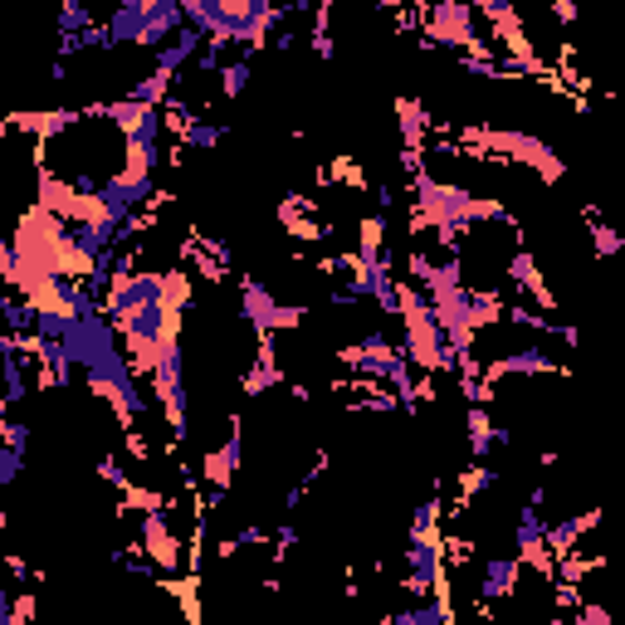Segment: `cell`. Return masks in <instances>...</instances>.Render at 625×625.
I'll return each instance as SVG.
<instances>
[{
    "label": "cell",
    "instance_id": "obj_4",
    "mask_svg": "<svg viewBox=\"0 0 625 625\" xmlns=\"http://www.w3.org/2000/svg\"><path fill=\"white\" fill-rule=\"evenodd\" d=\"M421 30L425 40L440 44V49H455V54H480V59H498L494 44L484 40L480 30V10L470 0H431L421 10Z\"/></svg>",
    "mask_w": 625,
    "mask_h": 625
},
{
    "label": "cell",
    "instance_id": "obj_8",
    "mask_svg": "<svg viewBox=\"0 0 625 625\" xmlns=\"http://www.w3.org/2000/svg\"><path fill=\"white\" fill-rule=\"evenodd\" d=\"M138 547L142 557L157 567V577H177L187 567V553H181L177 533H171V504L167 508H152L142 513V533H138Z\"/></svg>",
    "mask_w": 625,
    "mask_h": 625
},
{
    "label": "cell",
    "instance_id": "obj_11",
    "mask_svg": "<svg viewBox=\"0 0 625 625\" xmlns=\"http://www.w3.org/2000/svg\"><path fill=\"white\" fill-rule=\"evenodd\" d=\"M523 582V557L508 553V557H488L484 562V577H480V596L484 602H504V596L518 592Z\"/></svg>",
    "mask_w": 625,
    "mask_h": 625
},
{
    "label": "cell",
    "instance_id": "obj_17",
    "mask_svg": "<svg viewBox=\"0 0 625 625\" xmlns=\"http://www.w3.org/2000/svg\"><path fill=\"white\" fill-rule=\"evenodd\" d=\"M0 313H6V333H34V309L20 299L16 289H6V299H0Z\"/></svg>",
    "mask_w": 625,
    "mask_h": 625
},
{
    "label": "cell",
    "instance_id": "obj_15",
    "mask_svg": "<svg viewBox=\"0 0 625 625\" xmlns=\"http://www.w3.org/2000/svg\"><path fill=\"white\" fill-rule=\"evenodd\" d=\"M396 118H401V138H406V147H415V152H425V128H431V113H425L421 98H396Z\"/></svg>",
    "mask_w": 625,
    "mask_h": 625
},
{
    "label": "cell",
    "instance_id": "obj_6",
    "mask_svg": "<svg viewBox=\"0 0 625 625\" xmlns=\"http://www.w3.org/2000/svg\"><path fill=\"white\" fill-rule=\"evenodd\" d=\"M152 391H157V406L167 415V431L171 440H187L191 435V391H187V357L181 347H171L152 372Z\"/></svg>",
    "mask_w": 625,
    "mask_h": 625
},
{
    "label": "cell",
    "instance_id": "obj_20",
    "mask_svg": "<svg viewBox=\"0 0 625 625\" xmlns=\"http://www.w3.org/2000/svg\"><path fill=\"white\" fill-rule=\"evenodd\" d=\"M24 470V450L20 445H0V488H16Z\"/></svg>",
    "mask_w": 625,
    "mask_h": 625
},
{
    "label": "cell",
    "instance_id": "obj_14",
    "mask_svg": "<svg viewBox=\"0 0 625 625\" xmlns=\"http://www.w3.org/2000/svg\"><path fill=\"white\" fill-rule=\"evenodd\" d=\"M464 431H470V460H488L504 440H498V425L488 421V406L480 401H470V411H464Z\"/></svg>",
    "mask_w": 625,
    "mask_h": 625
},
{
    "label": "cell",
    "instance_id": "obj_16",
    "mask_svg": "<svg viewBox=\"0 0 625 625\" xmlns=\"http://www.w3.org/2000/svg\"><path fill=\"white\" fill-rule=\"evenodd\" d=\"M586 235H592V254H596V260H616V254L625 250V235L596 215V205H586Z\"/></svg>",
    "mask_w": 625,
    "mask_h": 625
},
{
    "label": "cell",
    "instance_id": "obj_12",
    "mask_svg": "<svg viewBox=\"0 0 625 625\" xmlns=\"http://www.w3.org/2000/svg\"><path fill=\"white\" fill-rule=\"evenodd\" d=\"M508 284L513 289H523V293H533V303H543V309H557V299H553V289H547V279L537 274V260L528 250H513L508 254Z\"/></svg>",
    "mask_w": 625,
    "mask_h": 625
},
{
    "label": "cell",
    "instance_id": "obj_21",
    "mask_svg": "<svg viewBox=\"0 0 625 625\" xmlns=\"http://www.w3.org/2000/svg\"><path fill=\"white\" fill-rule=\"evenodd\" d=\"M327 177L333 181H342V187H352V191H362L366 187V177H362V167L352 162V157H337L333 167H327Z\"/></svg>",
    "mask_w": 625,
    "mask_h": 625
},
{
    "label": "cell",
    "instance_id": "obj_3",
    "mask_svg": "<svg viewBox=\"0 0 625 625\" xmlns=\"http://www.w3.org/2000/svg\"><path fill=\"white\" fill-rule=\"evenodd\" d=\"M401 327H406V357L415 372H450L455 366V357H450V342H445V327H440L435 317V303L431 293H425L421 284H401Z\"/></svg>",
    "mask_w": 625,
    "mask_h": 625
},
{
    "label": "cell",
    "instance_id": "obj_2",
    "mask_svg": "<svg viewBox=\"0 0 625 625\" xmlns=\"http://www.w3.org/2000/svg\"><path fill=\"white\" fill-rule=\"evenodd\" d=\"M464 147L484 157H498V162H513V167H528L533 177H543L547 187H557L567 177V162L557 157L553 142H543L537 132H518V128H460Z\"/></svg>",
    "mask_w": 625,
    "mask_h": 625
},
{
    "label": "cell",
    "instance_id": "obj_23",
    "mask_svg": "<svg viewBox=\"0 0 625 625\" xmlns=\"http://www.w3.org/2000/svg\"><path fill=\"white\" fill-rule=\"evenodd\" d=\"M577 625H611V611L596 606V602H592V606L582 602V606H577Z\"/></svg>",
    "mask_w": 625,
    "mask_h": 625
},
{
    "label": "cell",
    "instance_id": "obj_10",
    "mask_svg": "<svg viewBox=\"0 0 625 625\" xmlns=\"http://www.w3.org/2000/svg\"><path fill=\"white\" fill-rule=\"evenodd\" d=\"M504 376H567V366L547 357V347H518L504 352V357L484 362V382H504Z\"/></svg>",
    "mask_w": 625,
    "mask_h": 625
},
{
    "label": "cell",
    "instance_id": "obj_25",
    "mask_svg": "<svg viewBox=\"0 0 625 625\" xmlns=\"http://www.w3.org/2000/svg\"><path fill=\"white\" fill-rule=\"evenodd\" d=\"M553 16H557L562 24H577L582 10H577V0H553Z\"/></svg>",
    "mask_w": 625,
    "mask_h": 625
},
{
    "label": "cell",
    "instance_id": "obj_22",
    "mask_svg": "<svg viewBox=\"0 0 625 625\" xmlns=\"http://www.w3.org/2000/svg\"><path fill=\"white\" fill-rule=\"evenodd\" d=\"M0 445L30 450V425H24V421H6V425H0Z\"/></svg>",
    "mask_w": 625,
    "mask_h": 625
},
{
    "label": "cell",
    "instance_id": "obj_5",
    "mask_svg": "<svg viewBox=\"0 0 625 625\" xmlns=\"http://www.w3.org/2000/svg\"><path fill=\"white\" fill-rule=\"evenodd\" d=\"M240 317L254 327V337H264V333L274 337V333H293V327H303L309 309H299V303H279L260 279L244 274L240 279Z\"/></svg>",
    "mask_w": 625,
    "mask_h": 625
},
{
    "label": "cell",
    "instance_id": "obj_13",
    "mask_svg": "<svg viewBox=\"0 0 625 625\" xmlns=\"http://www.w3.org/2000/svg\"><path fill=\"white\" fill-rule=\"evenodd\" d=\"M455 621V606L445 596H415V606L386 611V625H450Z\"/></svg>",
    "mask_w": 625,
    "mask_h": 625
},
{
    "label": "cell",
    "instance_id": "obj_7",
    "mask_svg": "<svg viewBox=\"0 0 625 625\" xmlns=\"http://www.w3.org/2000/svg\"><path fill=\"white\" fill-rule=\"evenodd\" d=\"M240 464H244V421L235 415V421H230V431H225V440H220L215 450H205V460H201V480L211 484V504L215 508L225 504V494L235 488Z\"/></svg>",
    "mask_w": 625,
    "mask_h": 625
},
{
    "label": "cell",
    "instance_id": "obj_18",
    "mask_svg": "<svg viewBox=\"0 0 625 625\" xmlns=\"http://www.w3.org/2000/svg\"><path fill=\"white\" fill-rule=\"evenodd\" d=\"M250 73H254V54H240V59H230V64H220V93L225 98H235L250 89Z\"/></svg>",
    "mask_w": 625,
    "mask_h": 625
},
{
    "label": "cell",
    "instance_id": "obj_19",
    "mask_svg": "<svg viewBox=\"0 0 625 625\" xmlns=\"http://www.w3.org/2000/svg\"><path fill=\"white\" fill-rule=\"evenodd\" d=\"M498 484V470H488V460H474L470 470L460 474V504H470L474 494H484V488Z\"/></svg>",
    "mask_w": 625,
    "mask_h": 625
},
{
    "label": "cell",
    "instance_id": "obj_24",
    "mask_svg": "<svg viewBox=\"0 0 625 625\" xmlns=\"http://www.w3.org/2000/svg\"><path fill=\"white\" fill-rule=\"evenodd\" d=\"M122 435H128V455H132V460H142V464L152 460V445H147V435H138V431H122Z\"/></svg>",
    "mask_w": 625,
    "mask_h": 625
},
{
    "label": "cell",
    "instance_id": "obj_9",
    "mask_svg": "<svg viewBox=\"0 0 625 625\" xmlns=\"http://www.w3.org/2000/svg\"><path fill=\"white\" fill-rule=\"evenodd\" d=\"M474 10H480V16H488V24H494V40L504 44L508 59L537 64L533 40H528V30H523V16H518V6H513V0H474Z\"/></svg>",
    "mask_w": 625,
    "mask_h": 625
},
{
    "label": "cell",
    "instance_id": "obj_1",
    "mask_svg": "<svg viewBox=\"0 0 625 625\" xmlns=\"http://www.w3.org/2000/svg\"><path fill=\"white\" fill-rule=\"evenodd\" d=\"M411 201H415V215H411V230H435V240L445 250H460V240L470 235V225L480 220H513L508 201L498 195H480L470 187H455V181H440L431 171H411Z\"/></svg>",
    "mask_w": 625,
    "mask_h": 625
}]
</instances>
